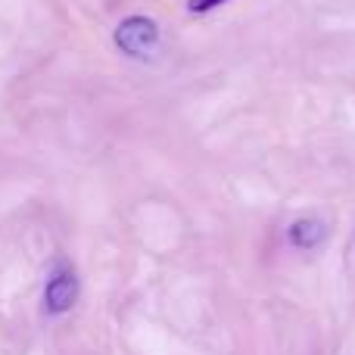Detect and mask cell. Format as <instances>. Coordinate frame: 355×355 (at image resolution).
Returning a JSON list of instances; mask_svg holds the SVG:
<instances>
[{
  "mask_svg": "<svg viewBox=\"0 0 355 355\" xmlns=\"http://www.w3.org/2000/svg\"><path fill=\"white\" fill-rule=\"evenodd\" d=\"M159 44V25L147 16H128L116 28V47L128 56H150Z\"/></svg>",
  "mask_w": 355,
  "mask_h": 355,
  "instance_id": "6da1fadb",
  "label": "cell"
},
{
  "mask_svg": "<svg viewBox=\"0 0 355 355\" xmlns=\"http://www.w3.org/2000/svg\"><path fill=\"white\" fill-rule=\"evenodd\" d=\"M78 300V277L72 268H60L44 287V309L50 315H62L75 306Z\"/></svg>",
  "mask_w": 355,
  "mask_h": 355,
  "instance_id": "7a4b0ae2",
  "label": "cell"
},
{
  "mask_svg": "<svg viewBox=\"0 0 355 355\" xmlns=\"http://www.w3.org/2000/svg\"><path fill=\"white\" fill-rule=\"evenodd\" d=\"M221 3H227V0H190V12H209V10H215V6H221Z\"/></svg>",
  "mask_w": 355,
  "mask_h": 355,
  "instance_id": "277c9868",
  "label": "cell"
},
{
  "mask_svg": "<svg viewBox=\"0 0 355 355\" xmlns=\"http://www.w3.org/2000/svg\"><path fill=\"white\" fill-rule=\"evenodd\" d=\"M324 237H327V227L318 218H300L290 227V243L296 250H315V246L324 243Z\"/></svg>",
  "mask_w": 355,
  "mask_h": 355,
  "instance_id": "3957f363",
  "label": "cell"
}]
</instances>
